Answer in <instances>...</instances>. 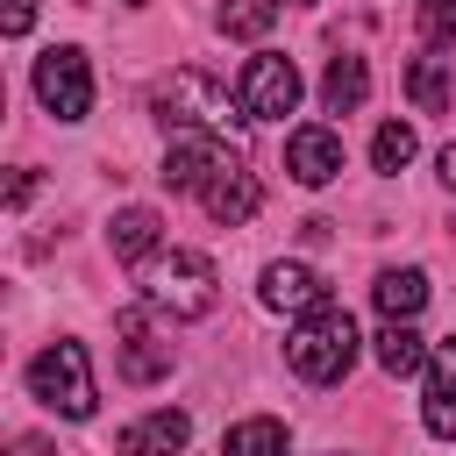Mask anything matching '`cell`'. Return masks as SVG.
<instances>
[{
    "mask_svg": "<svg viewBox=\"0 0 456 456\" xmlns=\"http://www.w3.org/2000/svg\"><path fill=\"white\" fill-rule=\"evenodd\" d=\"M157 121L171 128V135H214V142H242V100L221 86V78H207V71H192V64H178L164 86H157Z\"/></svg>",
    "mask_w": 456,
    "mask_h": 456,
    "instance_id": "6da1fadb",
    "label": "cell"
},
{
    "mask_svg": "<svg viewBox=\"0 0 456 456\" xmlns=\"http://www.w3.org/2000/svg\"><path fill=\"white\" fill-rule=\"evenodd\" d=\"M142 299H150L157 314H171V321H200V314H214V299H221L214 256H200V249L150 256V264H142Z\"/></svg>",
    "mask_w": 456,
    "mask_h": 456,
    "instance_id": "7a4b0ae2",
    "label": "cell"
},
{
    "mask_svg": "<svg viewBox=\"0 0 456 456\" xmlns=\"http://www.w3.org/2000/svg\"><path fill=\"white\" fill-rule=\"evenodd\" d=\"M285 363H292L306 385H335V378H349V363H356V321H349L342 306L306 314V321L292 328V342H285Z\"/></svg>",
    "mask_w": 456,
    "mask_h": 456,
    "instance_id": "3957f363",
    "label": "cell"
},
{
    "mask_svg": "<svg viewBox=\"0 0 456 456\" xmlns=\"http://www.w3.org/2000/svg\"><path fill=\"white\" fill-rule=\"evenodd\" d=\"M28 392H36L50 413H64V420H93L100 392H93V356H86V342H50V349L28 363Z\"/></svg>",
    "mask_w": 456,
    "mask_h": 456,
    "instance_id": "277c9868",
    "label": "cell"
},
{
    "mask_svg": "<svg viewBox=\"0 0 456 456\" xmlns=\"http://www.w3.org/2000/svg\"><path fill=\"white\" fill-rule=\"evenodd\" d=\"M36 100H43V114H57V121H86L93 114V64H86V50H43L36 57Z\"/></svg>",
    "mask_w": 456,
    "mask_h": 456,
    "instance_id": "5b68a950",
    "label": "cell"
},
{
    "mask_svg": "<svg viewBox=\"0 0 456 456\" xmlns=\"http://www.w3.org/2000/svg\"><path fill=\"white\" fill-rule=\"evenodd\" d=\"M235 100H242L249 121H285L299 107V64L278 57V50H256L242 64V78H235Z\"/></svg>",
    "mask_w": 456,
    "mask_h": 456,
    "instance_id": "8992f818",
    "label": "cell"
},
{
    "mask_svg": "<svg viewBox=\"0 0 456 456\" xmlns=\"http://www.w3.org/2000/svg\"><path fill=\"white\" fill-rule=\"evenodd\" d=\"M228 164H242L235 157V142H214V135H171V150H164V185L171 192H207Z\"/></svg>",
    "mask_w": 456,
    "mask_h": 456,
    "instance_id": "52a82bcc",
    "label": "cell"
},
{
    "mask_svg": "<svg viewBox=\"0 0 456 456\" xmlns=\"http://www.w3.org/2000/svg\"><path fill=\"white\" fill-rule=\"evenodd\" d=\"M256 292H264L271 314H299V321L321 314V306H335V299H328V278H321L314 264H292V256L264 264V285H256Z\"/></svg>",
    "mask_w": 456,
    "mask_h": 456,
    "instance_id": "ba28073f",
    "label": "cell"
},
{
    "mask_svg": "<svg viewBox=\"0 0 456 456\" xmlns=\"http://www.w3.org/2000/svg\"><path fill=\"white\" fill-rule=\"evenodd\" d=\"M114 328H121V342H114V349H121V356H114V370H121L128 385H157V378L171 370V342H157V335H150L142 306H135V314H121Z\"/></svg>",
    "mask_w": 456,
    "mask_h": 456,
    "instance_id": "9c48e42d",
    "label": "cell"
},
{
    "mask_svg": "<svg viewBox=\"0 0 456 456\" xmlns=\"http://www.w3.org/2000/svg\"><path fill=\"white\" fill-rule=\"evenodd\" d=\"M285 171L299 178V185H328V178H342V135L335 128H292L285 135Z\"/></svg>",
    "mask_w": 456,
    "mask_h": 456,
    "instance_id": "30bf717a",
    "label": "cell"
},
{
    "mask_svg": "<svg viewBox=\"0 0 456 456\" xmlns=\"http://www.w3.org/2000/svg\"><path fill=\"white\" fill-rule=\"evenodd\" d=\"M420 428L435 442H456V335L435 342L428 356V399H420Z\"/></svg>",
    "mask_w": 456,
    "mask_h": 456,
    "instance_id": "8fae6325",
    "label": "cell"
},
{
    "mask_svg": "<svg viewBox=\"0 0 456 456\" xmlns=\"http://www.w3.org/2000/svg\"><path fill=\"white\" fill-rule=\"evenodd\" d=\"M185 435H192V420H185L178 406H157L150 420H135V428L114 435V456H178Z\"/></svg>",
    "mask_w": 456,
    "mask_h": 456,
    "instance_id": "7c38bea8",
    "label": "cell"
},
{
    "mask_svg": "<svg viewBox=\"0 0 456 456\" xmlns=\"http://www.w3.org/2000/svg\"><path fill=\"white\" fill-rule=\"evenodd\" d=\"M200 207H207V214H214L221 228H242V221H249V214L264 207V185H256V171L228 164V171H221V178H214V185L200 192Z\"/></svg>",
    "mask_w": 456,
    "mask_h": 456,
    "instance_id": "4fadbf2b",
    "label": "cell"
},
{
    "mask_svg": "<svg viewBox=\"0 0 456 456\" xmlns=\"http://www.w3.org/2000/svg\"><path fill=\"white\" fill-rule=\"evenodd\" d=\"M157 207H121L114 221H107V249L121 256V264H150L157 256Z\"/></svg>",
    "mask_w": 456,
    "mask_h": 456,
    "instance_id": "5bb4252c",
    "label": "cell"
},
{
    "mask_svg": "<svg viewBox=\"0 0 456 456\" xmlns=\"http://www.w3.org/2000/svg\"><path fill=\"white\" fill-rule=\"evenodd\" d=\"M428 356H435V349L413 335V321H385V328H378V363H385V378H420Z\"/></svg>",
    "mask_w": 456,
    "mask_h": 456,
    "instance_id": "9a60e30c",
    "label": "cell"
},
{
    "mask_svg": "<svg viewBox=\"0 0 456 456\" xmlns=\"http://www.w3.org/2000/svg\"><path fill=\"white\" fill-rule=\"evenodd\" d=\"M370 299H378L385 321H413V314L428 306V271H413V264H406V271H385V278L370 285Z\"/></svg>",
    "mask_w": 456,
    "mask_h": 456,
    "instance_id": "2e32d148",
    "label": "cell"
},
{
    "mask_svg": "<svg viewBox=\"0 0 456 456\" xmlns=\"http://www.w3.org/2000/svg\"><path fill=\"white\" fill-rule=\"evenodd\" d=\"M292 449V435H285V420H271V413H249V420H235L228 435H221V456H285Z\"/></svg>",
    "mask_w": 456,
    "mask_h": 456,
    "instance_id": "e0dca14e",
    "label": "cell"
},
{
    "mask_svg": "<svg viewBox=\"0 0 456 456\" xmlns=\"http://www.w3.org/2000/svg\"><path fill=\"white\" fill-rule=\"evenodd\" d=\"M363 93H370L363 57H335V64L321 71V100H328V114H356V107H363Z\"/></svg>",
    "mask_w": 456,
    "mask_h": 456,
    "instance_id": "ac0fdd59",
    "label": "cell"
},
{
    "mask_svg": "<svg viewBox=\"0 0 456 456\" xmlns=\"http://www.w3.org/2000/svg\"><path fill=\"white\" fill-rule=\"evenodd\" d=\"M406 100L420 114H442L449 107V57H413L406 64Z\"/></svg>",
    "mask_w": 456,
    "mask_h": 456,
    "instance_id": "d6986e66",
    "label": "cell"
},
{
    "mask_svg": "<svg viewBox=\"0 0 456 456\" xmlns=\"http://www.w3.org/2000/svg\"><path fill=\"white\" fill-rule=\"evenodd\" d=\"M214 14H221V28H228V36L256 43V36H271V21H278V0H221Z\"/></svg>",
    "mask_w": 456,
    "mask_h": 456,
    "instance_id": "ffe728a7",
    "label": "cell"
},
{
    "mask_svg": "<svg viewBox=\"0 0 456 456\" xmlns=\"http://www.w3.org/2000/svg\"><path fill=\"white\" fill-rule=\"evenodd\" d=\"M413 150H420V135H413L406 121H385V128L370 135V164H378V171H406Z\"/></svg>",
    "mask_w": 456,
    "mask_h": 456,
    "instance_id": "44dd1931",
    "label": "cell"
},
{
    "mask_svg": "<svg viewBox=\"0 0 456 456\" xmlns=\"http://www.w3.org/2000/svg\"><path fill=\"white\" fill-rule=\"evenodd\" d=\"M420 43L428 50L456 43V0H420Z\"/></svg>",
    "mask_w": 456,
    "mask_h": 456,
    "instance_id": "7402d4cb",
    "label": "cell"
},
{
    "mask_svg": "<svg viewBox=\"0 0 456 456\" xmlns=\"http://www.w3.org/2000/svg\"><path fill=\"white\" fill-rule=\"evenodd\" d=\"M28 21H36V0H0V28L7 36H28Z\"/></svg>",
    "mask_w": 456,
    "mask_h": 456,
    "instance_id": "603a6c76",
    "label": "cell"
},
{
    "mask_svg": "<svg viewBox=\"0 0 456 456\" xmlns=\"http://www.w3.org/2000/svg\"><path fill=\"white\" fill-rule=\"evenodd\" d=\"M28 192H36V171H14V185H7V207H28Z\"/></svg>",
    "mask_w": 456,
    "mask_h": 456,
    "instance_id": "cb8c5ba5",
    "label": "cell"
},
{
    "mask_svg": "<svg viewBox=\"0 0 456 456\" xmlns=\"http://www.w3.org/2000/svg\"><path fill=\"white\" fill-rule=\"evenodd\" d=\"M435 164H442V185H449V192H456V142H449V150H442V157H435Z\"/></svg>",
    "mask_w": 456,
    "mask_h": 456,
    "instance_id": "d4e9b609",
    "label": "cell"
},
{
    "mask_svg": "<svg viewBox=\"0 0 456 456\" xmlns=\"http://www.w3.org/2000/svg\"><path fill=\"white\" fill-rule=\"evenodd\" d=\"M14 456H50V449H43L36 435H28V442H14Z\"/></svg>",
    "mask_w": 456,
    "mask_h": 456,
    "instance_id": "484cf974",
    "label": "cell"
},
{
    "mask_svg": "<svg viewBox=\"0 0 456 456\" xmlns=\"http://www.w3.org/2000/svg\"><path fill=\"white\" fill-rule=\"evenodd\" d=\"M121 7H142V0H121Z\"/></svg>",
    "mask_w": 456,
    "mask_h": 456,
    "instance_id": "4316f807",
    "label": "cell"
},
{
    "mask_svg": "<svg viewBox=\"0 0 456 456\" xmlns=\"http://www.w3.org/2000/svg\"><path fill=\"white\" fill-rule=\"evenodd\" d=\"M299 7H306V0H299Z\"/></svg>",
    "mask_w": 456,
    "mask_h": 456,
    "instance_id": "83f0119b",
    "label": "cell"
}]
</instances>
